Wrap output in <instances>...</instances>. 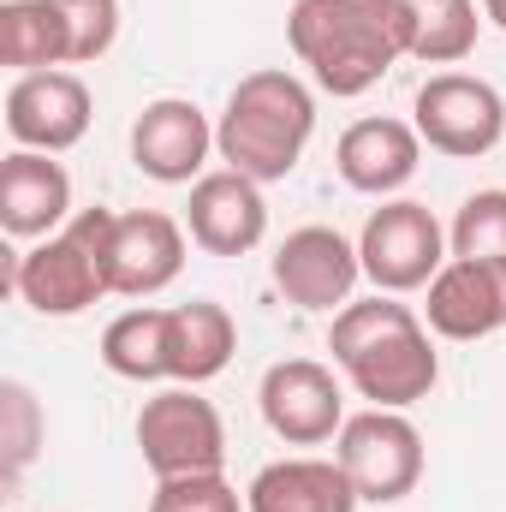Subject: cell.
Returning <instances> with one entry per match:
<instances>
[{"mask_svg": "<svg viewBox=\"0 0 506 512\" xmlns=\"http://www.w3.org/2000/svg\"><path fill=\"white\" fill-rule=\"evenodd\" d=\"M0 423H6V477H18L36 459V447H42V411H36L24 382L0 387Z\"/></svg>", "mask_w": 506, "mask_h": 512, "instance_id": "obj_26", "label": "cell"}, {"mask_svg": "<svg viewBox=\"0 0 506 512\" xmlns=\"http://www.w3.org/2000/svg\"><path fill=\"white\" fill-rule=\"evenodd\" d=\"M417 6H435V0H417Z\"/></svg>", "mask_w": 506, "mask_h": 512, "instance_id": "obj_28", "label": "cell"}, {"mask_svg": "<svg viewBox=\"0 0 506 512\" xmlns=\"http://www.w3.org/2000/svg\"><path fill=\"white\" fill-rule=\"evenodd\" d=\"M417 0H298L286 12V42L328 96H364L417 42Z\"/></svg>", "mask_w": 506, "mask_h": 512, "instance_id": "obj_1", "label": "cell"}, {"mask_svg": "<svg viewBox=\"0 0 506 512\" xmlns=\"http://www.w3.org/2000/svg\"><path fill=\"white\" fill-rule=\"evenodd\" d=\"M334 459L346 465L358 501H376V507H393L405 501L417 483H423V435L405 411H358L340 423L334 435Z\"/></svg>", "mask_w": 506, "mask_h": 512, "instance_id": "obj_6", "label": "cell"}, {"mask_svg": "<svg viewBox=\"0 0 506 512\" xmlns=\"http://www.w3.org/2000/svg\"><path fill=\"white\" fill-rule=\"evenodd\" d=\"M423 322L441 340H489V334H501L506 328V262L447 256V268L429 280Z\"/></svg>", "mask_w": 506, "mask_h": 512, "instance_id": "obj_13", "label": "cell"}, {"mask_svg": "<svg viewBox=\"0 0 506 512\" xmlns=\"http://www.w3.org/2000/svg\"><path fill=\"white\" fill-rule=\"evenodd\" d=\"M0 60H6L18 78H24V72L72 66L66 18L54 12V0H6V6H0Z\"/></svg>", "mask_w": 506, "mask_h": 512, "instance_id": "obj_20", "label": "cell"}, {"mask_svg": "<svg viewBox=\"0 0 506 512\" xmlns=\"http://www.w3.org/2000/svg\"><path fill=\"white\" fill-rule=\"evenodd\" d=\"M108 233L114 209H78L54 239H36L24 256H12L6 286L36 316H84L96 298H108Z\"/></svg>", "mask_w": 506, "mask_h": 512, "instance_id": "obj_4", "label": "cell"}, {"mask_svg": "<svg viewBox=\"0 0 506 512\" xmlns=\"http://www.w3.org/2000/svg\"><path fill=\"white\" fill-rule=\"evenodd\" d=\"M209 149H215V126L185 96H161L131 120V161L155 185H197L209 167Z\"/></svg>", "mask_w": 506, "mask_h": 512, "instance_id": "obj_11", "label": "cell"}, {"mask_svg": "<svg viewBox=\"0 0 506 512\" xmlns=\"http://www.w3.org/2000/svg\"><path fill=\"white\" fill-rule=\"evenodd\" d=\"M268 274H274L280 298L298 304V310H346L352 304V286L364 274V256H358V245L346 233H334V227H298V233L280 239Z\"/></svg>", "mask_w": 506, "mask_h": 512, "instance_id": "obj_10", "label": "cell"}, {"mask_svg": "<svg viewBox=\"0 0 506 512\" xmlns=\"http://www.w3.org/2000/svg\"><path fill=\"white\" fill-rule=\"evenodd\" d=\"M185 227H191V245L209 256H251L268 233V203H262V185L221 167V173H203L191 185V203H185Z\"/></svg>", "mask_w": 506, "mask_h": 512, "instance_id": "obj_14", "label": "cell"}, {"mask_svg": "<svg viewBox=\"0 0 506 512\" xmlns=\"http://www.w3.org/2000/svg\"><path fill=\"white\" fill-rule=\"evenodd\" d=\"M358 256H364V274L376 280V292L399 298V292L429 286L447 268V233H441V221L423 203L393 197V203H381L376 215L364 221Z\"/></svg>", "mask_w": 506, "mask_h": 512, "instance_id": "obj_8", "label": "cell"}, {"mask_svg": "<svg viewBox=\"0 0 506 512\" xmlns=\"http://www.w3.org/2000/svg\"><path fill=\"white\" fill-rule=\"evenodd\" d=\"M6 131L18 149L60 155L90 131V90L78 72H24L6 90Z\"/></svg>", "mask_w": 506, "mask_h": 512, "instance_id": "obj_12", "label": "cell"}, {"mask_svg": "<svg viewBox=\"0 0 506 512\" xmlns=\"http://www.w3.org/2000/svg\"><path fill=\"white\" fill-rule=\"evenodd\" d=\"M328 352L346 370V382L358 387V399H370L381 411H405V405L429 399L435 382H441L429 322L411 304H399L393 292H376L364 304L334 310Z\"/></svg>", "mask_w": 506, "mask_h": 512, "instance_id": "obj_2", "label": "cell"}, {"mask_svg": "<svg viewBox=\"0 0 506 512\" xmlns=\"http://www.w3.org/2000/svg\"><path fill=\"white\" fill-rule=\"evenodd\" d=\"M483 18H489L495 30H506V0H483Z\"/></svg>", "mask_w": 506, "mask_h": 512, "instance_id": "obj_27", "label": "cell"}, {"mask_svg": "<svg viewBox=\"0 0 506 512\" xmlns=\"http://www.w3.org/2000/svg\"><path fill=\"white\" fill-rule=\"evenodd\" d=\"M137 447H143V465L155 471V483H167V477H209V471L227 465L221 411L197 387H179V382L161 387L155 399H143Z\"/></svg>", "mask_w": 506, "mask_h": 512, "instance_id": "obj_5", "label": "cell"}, {"mask_svg": "<svg viewBox=\"0 0 506 512\" xmlns=\"http://www.w3.org/2000/svg\"><path fill=\"white\" fill-rule=\"evenodd\" d=\"M54 12L66 18V42H72V66H90L114 48L120 36V0H54Z\"/></svg>", "mask_w": 506, "mask_h": 512, "instance_id": "obj_24", "label": "cell"}, {"mask_svg": "<svg viewBox=\"0 0 506 512\" xmlns=\"http://www.w3.org/2000/svg\"><path fill=\"white\" fill-rule=\"evenodd\" d=\"M149 512H251V507L239 501V489L221 471H209V477H167V483H155Z\"/></svg>", "mask_w": 506, "mask_h": 512, "instance_id": "obj_25", "label": "cell"}, {"mask_svg": "<svg viewBox=\"0 0 506 512\" xmlns=\"http://www.w3.org/2000/svg\"><path fill=\"white\" fill-rule=\"evenodd\" d=\"M251 512H358V489L340 459H274L245 489Z\"/></svg>", "mask_w": 506, "mask_h": 512, "instance_id": "obj_19", "label": "cell"}, {"mask_svg": "<svg viewBox=\"0 0 506 512\" xmlns=\"http://www.w3.org/2000/svg\"><path fill=\"white\" fill-rule=\"evenodd\" d=\"M411 126H417V137H423L435 155L477 161V155H489L506 137V102L489 78L441 72V78H429V84L417 90Z\"/></svg>", "mask_w": 506, "mask_h": 512, "instance_id": "obj_7", "label": "cell"}, {"mask_svg": "<svg viewBox=\"0 0 506 512\" xmlns=\"http://www.w3.org/2000/svg\"><path fill=\"white\" fill-rule=\"evenodd\" d=\"M447 251L471 262H506V191H477L447 227Z\"/></svg>", "mask_w": 506, "mask_h": 512, "instance_id": "obj_23", "label": "cell"}, {"mask_svg": "<svg viewBox=\"0 0 506 512\" xmlns=\"http://www.w3.org/2000/svg\"><path fill=\"white\" fill-rule=\"evenodd\" d=\"M239 352V322L227 316V304L215 298H191L179 310H167V382L203 387L215 382Z\"/></svg>", "mask_w": 506, "mask_h": 512, "instance_id": "obj_18", "label": "cell"}, {"mask_svg": "<svg viewBox=\"0 0 506 512\" xmlns=\"http://www.w3.org/2000/svg\"><path fill=\"white\" fill-rule=\"evenodd\" d=\"M477 36H483V6H477V0H435V6H423V18H417L411 60H423V66H453V60H465V54L477 48Z\"/></svg>", "mask_w": 506, "mask_h": 512, "instance_id": "obj_22", "label": "cell"}, {"mask_svg": "<svg viewBox=\"0 0 506 512\" xmlns=\"http://www.w3.org/2000/svg\"><path fill=\"white\" fill-rule=\"evenodd\" d=\"M310 131H316V96L292 72L268 66V72H251L233 84V96L215 120V149L233 173L274 185L304 161Z\"/></svg>", "mask_w": 506, "mask_h": 512, "instance_id": "obj_3", "label": "cell"}, {"mask_svg": "<svg viewBox=\"0 0 506 512\" xmlns=\"http://www.w3.org/2000/svg\"><path fill=\"white\" fill-rule=\"evenodd\" d=\"M185 268V227L161 209H131L114 215L108 233V286L120 298H155L179 280Z\"/></svg>", "mask_w": 506, "mask_h": 512, "instance_id": "obj_15", "label": "cell"}, {"mask_svg": "<svg viewBox=\"0 0 506 512\" xmlns=\"http://www.w3.org/2000/svg\"><path fill=\"white\" fill-rule=\"evenodd\" d=\"M102 364L120 382H167V310H126L102 328Z\"/></svg>", "mask_w": 506, "mask_h": 512, "instance_id": "obj_21", "label": "cell"}, {"mask_svg": "<svg viewBox=\"0 0 506 512\" xmlns=\"http://www.w3.org/2000/svg\"><path fill=\"white\" fill-rule=\"evenodd\" d=\"M417 161H423V137H417V126L387 120V114H381V120L346 126L340 149H334L340 179H346L352 191H364V197H393V191H405V185L417 179Z\"/></svg>", "mask_w": 506, "mask_h": 512, "instance_id": "obj_17", "label": "cell"}, {"mask_svg": "<svg viewBox=\"0 0 506 512\" xmlns=\"http://www.w3.org/2000/svg\"><path fill=\"white\" fill-rule=\"evenodd\" d=\"M72 221V179L42 149H12L0 161V227L12 239H54Z\"/></svg>", "mask_w": 506, "mask_h": 512, "instance_id": "obj_16", "label": "cell"}, {"mask_svg": "<svg viewBox=\"0 0 506 512\" xmlns=\"http://www.w3.org/2000/svg\"><path fill=\"white\" fill-rule=\"evenodd\" d=\"M256 405H262V423L286 441V447H322L340 435L346 423V393L334 382L328 364L316 358H286L274 364L262 387H256Z\"/></svg>", "mask_w": 506, "mask_h": 512, "instance_id": "obj_9", "label": "cell"}]
</instances>
